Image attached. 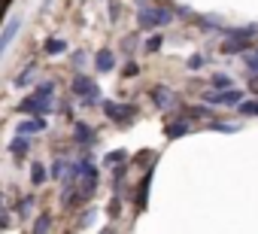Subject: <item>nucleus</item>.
Wrapping results in <instances>:
<instances>
[{
    "label": "nucleus",
    "instance_id": "20e7f679",
    "mask_svg": "<svg viewBox=\"0 0 258 234\" xmlns=\"http://www.w3.org/2000/svg\"><path fill=\"white\" fill-rule=\"evenodd\" d=\"M19 28H22V19L19 16H13L10 22H7V28H4V34H0V58H4V52L10 49V43L16 40V34H19Z\"/></svg>",
    "mask_w": 258,
    "mask_h": 234
},
{
    "label": "nucleus",
    "instance_id": "473e14b6",
    "mask_svg": "<svg viewBox=\"0 0 258 234\" xmlns=\"http://www.w3.org/2000/svg\"><path fill=\"white\" fill-rule=\"evenodd\" d=\"M103 234H112V228H106V231H103Z\"/></svg>",
    "mask_w": 258,
    "mask_h": 234
},
{
    "label": "nucleus",
    "instance_id": "423d86ee",
    "mask_svg": "<svg viewBox=\"0 0 258 234\" xmlns=\"http://www.w3.org/2000/svg\"><path fill=\"white\" fill-rule=\"evenodd\" d=\"M34 97H37L43 106H52V100H55V82H40L37 91H34Z\"/></svg>",
    "mask_w": 258,
    "mask_h": 234
},
{
    "label": "nucleus",
    "instance_id": "cd10ccee",
    "mask_svg": "<svg viewBox=\"0 0 258 234\" xmlns=\"http://www.w3.org/2000/svg\"><path fill=\"white\" fill-rule=\"evenodd\" d=\"M213 131H237V128H234V125H219V122H216Z\"/></svg>",
    "mask_w": 258,
    "mask_h": 234
},
{
    "label": "nucleus",
    "instance_id": "6e6552de",
    "mask_svg": "<svg viewBox=\"0 0 258 234\" xmlns=\"http://www.w3.org/2000/svg\"><path fill=\"white\" fill-rule=\"evenodd\" d=\"M10 152H13L16 158H25V155L31 152V137H25V134H16V140L10 143Z\"/></svg>",
    "mask_w": 258,
    "mask_h": 234
},
{
    "label": "nucleus",
    "instance_id": "c756f323",
    "mask_svg": "<svg viewBox=\"0 0 258 234\" xmlns=\"http://www.w3.org/2000/svg\"><path fill=\"white\" fill-rule=\"evenodd\" d=\"M249 88H252V91H258V73H255V76H249Z\"/></svg>",
    "mask_w": 258,
    "mask_h": 234
},
{
    "label": "nucleus",
    "instance_id": "b1692460",
    "mask_svg": "<svg viewBox=\"0 0 258 234\" xmlns=\"http://www.w3.org/2000/svg\"><path fill=\"white\" fill-rule=\"evenodd\" d=\"M143 49H146V52H158V49H161V37H158V34H155V37H149Z\"/></svg>",
    "mask_w": 258,
    "mask_h": 234
},
{
    "label": "nucleus",
    "instance_id": "a878e982",
    "mask_svg": "<svg viewBox=\"0 0 258 234\" xmlns=\"http://www.w3.org/2000/svg\"><path fill=\"white\" fill-rule=\"evenodd\" d=\"M31 207H34V195H28V198H22V201H19V213H22V216H25Z\"/></svg>",
    "mask_w": 258,
    "mask_h": 234
},
{
    "label": "nucleus",
    "instance_id": "f3484780",
    "mask_svg": "<svg viewBox=\"0 0 258 234\" xmlns=\"http://www.w3.org/2000/svg\"><path fill=\"white\" fill-rule=\"evenodd\" d=\"M64 167H67V161H64V158H55L52 167H49V177H52V180H61V177H64Z\"/></svg>",
    "mask_w": 258,
    "mask_h": 234
},
{
    "label": "nucleus",
    "instance_id": "6ab92c4d",
    "mask_svg": "<svg viewBox=\"0 0 258 234\" xmlns=\"http://www.w3.org/2000/svg\"><path fill=\"white\" fill-rule=\"evenodd\" d=\"M237 106H240L243 115H258V100H240Z\"/></svg>",
    "mask_w": 258,
    "mask_h": 234
},
{
    "label": "nucleus",
    "instance_id": "1a4fd4ad",
    "mask_svg": "<svg viewBox=\"0 0 258 234\" xmlns=\"http://www.w3.org/2000/svg\"><path fill=\"white\" fill-rule=\"evenodd\" d=\"M152 103H155V106H161V109H167V106L173 103V94H170V88H164V85L152 88Z\"/></svg>",
    "mask_w": 258,
    "mask_h": 234
},
{
    "label": "nucleus",
    "instance_id": "5701e85b",
    "mask_svg": "<svg viewBox=\"0 0 258 234\" xmlns=\"http://www.w3.org/2000/svg\"><path fill=\"white\" fill-rule=\"evenodd\" d=\"M243 61H246V67H249V73L255 76V73H258V55H249V52H243Z\"/></svg>",
    "mask_w": 258,
    "mask_h": 234
},
{
    "label": "nucleus",
    "instance_id": "9d476101",
    "mask_svg": "<svg viewBox=\"0 0 258 234\" xmlns=\"http://www.w3.org/2000/svg\"><path fill=\"white\" fill-rule=\"evenodd\" d=\"M19 109H22V112H34V115H43V112H46L49 106H43V103H40V100H37L34 94H28V97H25V100L19 103Z\"/></svg>",
    "mask_w": 258,
    "mask_h": 234
},
{
    "label": "nucleus",
    "instance_id": "c85d7f7f",
    "mask_svg": "<svg viewBox=\"0 0 258 234\" xmlns=\"http://www.w3.org/2000/svg\"><path fill=\"white\" fill-rule=\"evenodd\" d=\"M124 76H137V64H127L124 67Z\"/></svg>",
    "mask_w": 258,
    "mask_h": 234
},
{
    "label": "nucleus",
    "instance_id": "4be33fe9",
    "mask_svg": "<svg viewBox=\"0 0 258 234\" xmlns=\"http://www.w3.org/2000/svg\"><path fill=\"white\" fill-rule=\"evenodd\" d=\"M185 131H188V125H185V122H176V125L167 128V137H182Z\"/></svg>",
    "mask_w": 258,
    "mask_h": 234
},
{
    "label": "nucleus",
    "instance_id": "393cba45",
    "mask_svg": "<svg viewBox=\"0 0 258 234\" xmlns=\"http://www.w3.org/2000/svg\"><path fill=\"white\" fill-rule=\"evenodd\" d=\"M106 164H115V161H124V149H115V152H109L106 158H103Z\"/></svg>",
    "mask_w": 258,
    "mask_h": 234
},
{
    "label": "nucleus",
    "instance_id": "a211bd4d",
    "mask_svg": "<svg viewBox=\"0 0 258 234\" xmlns=\"http://www.w3.org/2000/svg\"><path fill=\"white\" fill-rule=\"evenodd\" d=\"M34 76H37V73H34V67H28L25 73H19V76H16V85H19V88H25V85H31V82H34Z\"/></svg>",
    "mask_w": 258,
    "mask_h": 234
},
{
    "label": "nucleus",
    "instance_id": "39448f33",
    "mask_svg": "<svg viewBox=\"0 0 258 234\" xmlns=\"http://www.w3.org/2000/svg\"><path fill=\"white\" fill-rule=\"evenodd\" d=\"M103 112L109 115V119H115V122H124L127 115H134L137 109H134V106H121V103H112V100H103Z\"/></svg>",
    "mask_w": 258,
    "mask_h": 234
},
{
    "label": "nucleus",
    "instance_id": "f8f14e48",
    "mask_svg": "<svg viewBox=\"0 0 258 234\" xmlns=\"http://www.w3.org/2000/svg\"><path fill=\"white\" fill-rule=\"evenodd\" d=\"M149 186H152V167H149V173L143 177V183H140V195H137V207L143 210L146 207V195H149Z\"/></svg>",
    "mask_w": 258,
    "mask_h": 234
},
{
    "label": "nucleus",
    "instance_id": "7c9ffc66",
    "mask_svg": "<svg viewBox=\"0 0 258 234\" xmlns=\"http://www.w3.org/2000/svg\"><path fill=\"white\" fill-rule=\"evenodd\" d=\"M49 7H52V0H43V7H40V10H43V13H46V10H49Z\"/></svg>",
    "mask_w": 258,
    "mask_h": 234
},
{
    "label": "nucleus",
    "instance_id": "dca6fc26",
    "mask_svg": "<svg viewBox=\"0 0 258 234\" xmlns=\"http://www.w3.org/2000/svg\"><path fill=\"white\" fill-rule=\"evenodd\" d=\"M222 52H225V55H237V52H246V40H231V43H225V46H222Z\"/></svg>",
    "mask_w": 258,
    "mask_h": 234
},
{
    "label": "nucleus",
    "instance_id": "7ed1b4c3",
    "mask_svg": "<svg viewBox=\"0 0 258 234\" xmlns=\"http://www.w3.org/2000/svg\"><path fill=\"white\" fill-rule=\"evenodd\" d=\"M201 97H204V103H222V106H237V103L243 100V91H237V88H225V91H204Z\"/></svg>",
    "mask_w": 258,
    "mask_h": 234
},
{
    "label": "nucleus",
    "instance_id": "2f4dec72",
    "mask_svg": "<svg viewBox=\"0 0 258 234\" xmlns=\"http://www.w3.org/2000/svg\"><path fill=\"white\" fill-rule=\"evenodd\" d=\"M137 4H140V7H146V0H137Z\"/></svg>",
    "mask_w": 258,
    "mask_h": 234
},
{
    "label": "nucleus",
    "instance_id": "9b49d317",
    "mask_svg": "<svg viewBox=\"0 0 258 234\" xmlns=\"http://www.w3.org/2000/svg\"><path fill=\"white\" fill-rule=\"evenodd\" d=\"M43 128H46V122H43V119H31V122H22V125H19V134L31 137V134H40Z\"/></svg>",
    "mask_w": 258,
    "mask_h": 234
},
{
    "label": "nucleus",
    "instance_id": "f03ea898",
    "mask_svg": "<svg viewBox=\"0 0 258 234\" xmlns=\"http://www.w3.org/2000/svg\"><path fill=\"white\" fill-rule=\"evenodd\" d=\"M70 88H73V94H76L82 103H97V94H100V91H97V82L88 79L85 73L73 76V85H70Z\"/></svg>",
    "mask_w": 258,
    "mask_h": 234
},
{
    "label": "nucleus",
    "instance_id": "72a5a7b5",
    "mask_svg": "<svg viewBox=\"0 0 258 234\" xmlns=\"http://www.w3.org/2000/svg\"><path fill=\"white\" fill-rule=\"evenodd\" d=\"M255 55H258V49H255Z\"/></svg>",
    "mask_w": 258,
    "mask_h": 234
},
{
    "label": "nucleus",
    "instance_id": "bb28decb",
    "mask_svg": "<svg viewBox=\"0 0 258 234\" xmlns=\"http://www.w3.org/2000/svg\"><path fill=\"white\" fill-rule=\"evenodd\" d=\"M188 67H191V70L204 67V55H191V58H188Z\"/></svg>",
    "mask_w": 258,
    "mask_h": 234
},
{
    "label": "nucleus",
    "instance_id": "4468645a",
    "mask_svg": "<svg viewBox=\"0 0 258 234\" xmlns=\"http://www.w3.org/2000/svg\"><path fill=\"white\" fill-rule=\"evenodd\" d=\"M43 49H46V55H61V52L67 49V43H64V40H52V37H49Z\"/></svg>",
    "mask_w": 258,
    "mask_h": 234
},
{
    "label": "nucleus",
    "instance_id": "ddd939ff",
    "mask_svg": "<svg viewBox=\"0 0 258 234\" xmlns=\"http://www.w3.org/2000/svg\"><path fill=\"white\" fill-rule=\"evenodd\" d=\"M76 137H79V143H82V146H91V140H94V131H91L88 125L76 122Z\"/></svg>",
    "mask_w": 258,
    "mask_h": 234
},
{
    "label": "nucleus",
    "instance_id": "f257e3e1",
    "mask_svg": "<svg viewBox=\"0 0 258 234\" xmlns=\"http://www.w3.org/2000/svg\"><path fill=\"white\" fill-rule=\"evenodd\" d=\"M167 22H173V13L164 10V7H140V13H137V25L143 31H155Z\"/></svg>",
    "mask_w": 258,
    "mask_h": 234
},
{
    "label": "nucleus",
    "instance_id": "2eb2a0df",
    "mask_svg": "<svg viewBox=\"0 0 258 234\" xmlns=\"http://www.w3.org/2000/svg\"><path fill=\"white\" fill-rule=\"evenodd\" d=\"M49 225H52V216L49 213H40V219L34 222V234H49Z\"/></svg>",
    "mask_w": 258,
    "mask_h": 234
},
{
    "label": "nucleus",
    "instance_id": "0eeeda50",
    "mask_svg": "<svg viewBox=\"0 0 258 234\" xmlns=\"http://www.w3.org/2000/svg\"><path fill=\"white\" fill-rule=\"evenodd\" d=\"M94 64H97V70H100V73H109V70L115 67V55H112L109 49H100V52L94 55Z\"/></svg>",
    "mask_w": 258,
    "mask_h": 234
},
{
    "label": "nucleus",
    "instance_id": "412c9836",
    "mask_svg": "<svg viewBox=\"0 0 258 234\" xmlns=\"http://www.w3.org/2000/svg\"><path fill=\"white\" fill-rule=\"evenodd\" d=\"M213 85H216L219 91H222V88H231V76H225V73H216V76H213Z\"/></svg>",
    "mask_w": 258,
    "mask_h": 234
},
{
    "label": "nucleus",
    "instance_id": "aec40b11",
    "mask_svg": "<svg viewBox=\"0 0 258 234\" xmlns=\"http://www.w3.org/2000/svg\"><path fill=\"white\" fill-rule=\"evenodd\" d=\"M46 177H49V170H46L43 164H34V170H31V180L40 186V183H46Z\"/></svg>",
    "mask_w": 258,
    "mask_h": 234
}]
</instances>
